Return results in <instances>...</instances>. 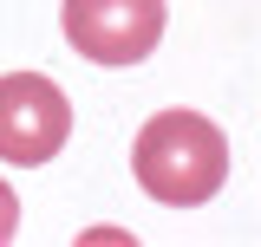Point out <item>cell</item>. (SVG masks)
<instances>
[{"mask_svg":"<svg viewBox=\"0 0 261 247\" xmlns=\"http://www.w3.org/2000/svg\"><path fill=\"white\" fill-rule=\"evenodd\" d=\"M130 176L163 208H196L228 182V137L202 111H157L130 143Z\"/></svg>","mask_w":261,"mask_h":247,"instance_id":"cell-1","label":"cell"},{"mask_svg":"<svg viewBox=\"0 0 261 247\" xmlns=\"http://www.w3.org/2000/svg\"><path fill=\"white\" fill-rule=\"evenodd\" d=\"M163 0H65V46L92 65H144L163 39Z\"/></svg>","mask_w":261,"mask_h":247,"instance_id":"cell-2","label":"cell"},{"mask_svg":"<svg viewBox=\"0 0 261 247\" xmlns=\"http://www.w3.org/2000/svg\"><path fill=\"white\" fill-rule=\"evenodd\" d=\"M65 137H72L65 91L39 72H7L0 78V163L7 169H39L65 150Z\"/></svg>","mask_w":261,"mask_h":247,"instance_id":"cell-3","label":"cell"},{"mask_svg":"<svg viewBox=\"0 0 261 247\" xmlns=\"http://www.w3.org/2000/svg\"><path fill=\"white\" fill-rule=\"evenodd\" d=\"M20 234V195H13V182H0V247Z\"/></svg>","mask_w":261,"mask_h":247,"instance_id":"cell-4","label":"cell"}]
</instances>
